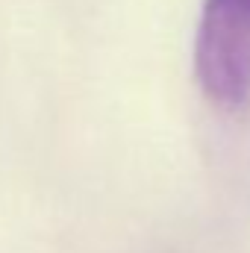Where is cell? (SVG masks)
Returning <instances> with one entry per match:
<instances>
[{"label":"cell","mask_w":250,"mask_h":253,"mask_svg":"<svg viewBox=\"0 0 250 253\" xmlns=\"http://www.w3.org/2000/svg\"><path fill=\"white\" fill-rule=\"evenodd\" d=\"M194 71L203 94L221 109H242L250 100V0H206Z\"/></svg>","instance_id":"1"}]
</instances>
